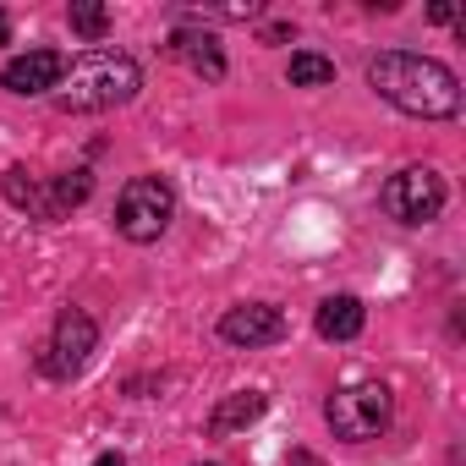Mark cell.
Segmentation results:
<instances>
[{
	"label": "cell",
	"instance_id": "6da1fadb",
	"mask_svg": "<svg viewBox=\"0 0 466 466\" xmlns=\"http://www.w3.org/2000/svg\"><path fill=\"white\" fill-rule=\"evenodd\" d=\"M368 83H373L379 99H390L406 116H422V121H444V116L461 110V77L433 56L384 50V56L368 61Z\"/></svg>",
	"mask_w": 466,
	"mask_h": 466
},
{
	"label": "cell",
	"instance_id": "7a4b0ae2",
	"mask_svg": "<svg viewBox=\"0 0 466 466\" xmlns=\"http://www.w3.org/2000/svg\"><path fill=\"white\" fill-rule=\"evenodd\" d=\"M143 88V72L132 56H116V50H94V56H77L56 88V105L61 110H110V105H127L132 94Z\"/></svg>",
	"mask_w": 466,
	"mask_h": 466
},
{
	"label": "cell",
	"instance_id": "3957f363",
	"mask_svg": "<svg viewBox=\"0 0 466 466\" xmlns=\"http://www.w3.org/2000/svg\"><path fill=\"white\" fill-rule=\"evenodd\" d=\"M176 219V187L165 176H132L116 198V230L127 242H159Z\"/></svg>",
	"mask_w": 466,
	"mask_h": 466
},
{
	"label": "cell",
	"instance_id": "277c9868",
	"mask_svg": "<svg viewBox=\"0 0 466 466\" xmlns=\"http://www.w3.org/2000/svg\"><path fill=\"white\" fill-rule=\"evenodd\" d=\"M390 390L379 384V379H357V384H346V390H335L329 395V406H324V417H329V428H335V439H346V444H362V439H373V433H384V422H390Z\"/></svg>",
	"mask_w": 466,
	"mask_h": 466
},
{
	"label": "cell",
	"instance_id": "5b68a950",
	"mask_svg": "<svg viewBox=\"0 0 466 466\" xmlns=\"http://www.w3.org/2000/svg\"><path fill=\"white\" fill-rule=\"evenodd\" d=\"M94 351H99V324H94L83 308H61L50 340L39 346V368H45L50 379H72V373L88 368Z\"/></svg>",
	"mask_w": 466,
	"mask_h": 466
},
{
	"label": "cell",
	"instance_id": "8992f818",
	"mask_svg": "<svg viewBox=\"0 0 466 466\" xmlns=\"http://www.w3.org/2000/svg\"><path fill=\"white\" fill-rule=\"evenodd\" d=\"M444 208V181L428 170V165H406L384 181V214L400 219V225H428L439 219Z\"/></svg>",
	"mask_w": 466,
	"mask_h": 466
},
{
	"label": "cell",
	"instance_id": "52a82bcc",
	"mask_svg": "<svg viewBox=\"0 0 466 466\" xmlns=\"http://www.w3.org/2000/svg\"><path fill=\"white\" fill-rule=\"evenodd\" d=\"M61 77H66V56H56V50H28V56L6 61V72H0V88L17 94V99H39V94L61 88Z\"/></svg>",
	"mask_w": 466,
	"mask_h": 466
},
{
	"label": "cell",
	"instance_id": "ba28073f",
	"mask_svg": "<svg viewBox=\"0 0 466 466\" xmlns=\"http://www.w3.org/2000/svg\"><path fill=\"white\" fill-rule=\"evenodd\" d=\"M219 335L230 340V346H275L280 335H286V313L280 308H269V302H242V308H230L225 319H219Z\"/></svg>",
	"mask_w": 466,
	"mask_h": 466
},
{
	"label": "cell",
	"instance_id": "9c48e42d",
	"mask_svg": "<svg viewBox=\"0 0 466 466\" xmlns=\"http://www.w3.org/2000/svg\"><path fill=\"white\" fill-rule=\"evenodd\" d=\"M170 56L176 61H187L198 77H225V50H219V39L214 34H203V28H176L170 34Z\"/></svg>",
	"mask_w": 466,
	"mask_h": 466
},
{
	"label": "cell",
	"instance_id": "30bf717a",
	"mask_svg": "<svg viewBox=\"0 0 466 466\" xmlns=\"http://www.w3.org/2000/svg\"><path fill=\"white\" fill-rule=\"evenodd\" d=\"M264 406H269V395H258V390H242V395H225L214 411H208V433L214 439H225V433H237V428H248V422H258L264 417Z\"/></svg>",
	"mask_w": 466,
	"mask_h": 466
},
{
	"label": "cell",
	"instance_id": "8fae6325",
	"mask_svg": "<svg viewBox=\"0 0 466 466\" xmlns=\"http://www.w3.org/2000/svg\"><path fill=\"white\" fill-rule=\"evenodd\" d=\"M319 335L324 340H357L362 335V324H368V313H362V302L357 297H329L324 308H319Z\"/></svg>",
	"mask_w": 466,
	"mask_h": 466
},
{
	"label": "cell",
	"instance_id": "7c38bea8",
	"mask_svg": "<svg viewBox=\"0 0 466 466\" xmlns=\"http://www.w3.org/2000/svg\"><path fill=\"white\" fill-rule=\"evenodd\" d=\"M88 192H94V176H88V170H66V176H56V181L45 187L50 219H61V214H72L77 203H88Z\"/></svg>",
	"mask_w": 466,
	"mask_h": 466
},
{
	"label": "cell",
	"instance_id": "4fadbf2b",
	"mask_svg": "<svg viewBox=\"0 0 466 466\" xmlns=\"http://www.w3.org/2000/svg\"><path fill=\"white\" fill-rule=\"evenodd\" d=\"M286 77H291V88H329V83H335V61H324V56H313V50H297Z\"/></svg>",
	"mask_w": 466,
	"mask_h": 466
},
{
	"label": "cell",
	"instance_id": "5bb4252c",
	"mask_svg": "<svg viewBox=\"0 0 466 466\" xmlns=\"http://www.w3.org/2000/svg\"><path fill=\"white\" fill-rule=\"evenodd\" d=\"M6 198H12L17 208H28V214H39V219H50V203H45V187H39V181H28V170H6Z\"/></svg>",
	"mask_w": 466,
	"mask_h": 466
},
{
	"label": "cell",
	"instance_id": "9a60e30c",
	"mask_svg": "<svg viewBox=\"0 0 466 466\" xmlns=\"http://www.w3.org/2000/svg\"><path fill=\"white\" fill-rule=\"evenodd\" d=\"M72 34H83V39H105V28H110V12L99 6V0H72Z\"/></svg>",
	"mask_w": 466,
	"mask_h": 466
},
{
	"label": "cell",
	"instance_id": "2e32d148",
	"mask_svg": "<svg viewBox=\"0 0 466 466\" xmlns=\"http://www.w3.org/2000/svg\"><path fill=\"white\" fill-rule=\"evenodd\" d=\"M6 39H12V17H6V12H0V45H6Z\"/></svg>",
	"mask_w": 466,
	"mask_h": 466
},
{
	"label": "cell",
	"instance_id": "e0dca14e",
	"mask_svg": "<svg viewBox=\"0 0 466 466\" xmlns=\"http://www.w3.org/2000/svg\"><path fill=\"white\" fill-rule=\"evenodd\" d=\"M291 466H319V461H313V455H302V450H297V455H291Z\"/></svg>",
	"mask_w": 466,
	"mask_h": 466
},
{
	"label": "cell",
	"instance_id": "ac0fdd59",
	"mask_svg": "<svg viewBox=\"0 0 466 466\" xmlns=\"http://www.w3.org/2000/svg\"><path fill=\"white\" fill-rule=\"evenodd\" d=\"M94 466H127V461H121V455H99Z\"/></svg>",
	"mask_w": 466,
	"mask_h": 466
}]
</instances>
